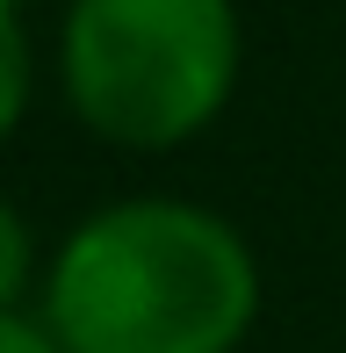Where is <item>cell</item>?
<instances>
[{
    "mask_svg": "<svg viewBox=\"0 0 346 353\" xmlns=\"http://www.w3.org/2000/svg\"><path fill=\"white\" fill-rule=\"evenodd\" d=\"M37 288V317L65 353H238L260 317L245 231L181 195H130L80 216Z\"/></svg>",
    "mask_w": 346,
    "mask_h": 353,
    "instance_id": "obj_1",
    "label": "cell"
},
{
    "mask_svg": "<svg viewBox=\"0 0 346 353\" xmlns=\"http://www.w3.org/2000/svg\"><path fill=\"white\" fill-rule=\"evenodd\" d=\"M238 0H65L58 22L65 108L123 152L202 137L238 94Z\"/></svg>",
    "mask_w": 346,
    "mask_h": 353,
    "instance_id": "obj_2",
    "label": "cell"
},
{
    "mask_svg": "<svg viewBox=\"0 0 346 353\" xmlns=\"http://www.w3.org/2000/svg\"><path fill=\"white\" fill-rule=\"evenodd\" d=\"M29 87H37V51H29V22L14 0H0V144L14 137L29 108Z\"/></svg>",
    "mask_w": 346,
    "mask_h": 353,
    "instance_id": "obj_3",
    "label": "cell"
},
{
    "mask_svg": "<svg viewBox=\"0 0 346 353\" xmlns=\"http://www.w3.org/2000/svg\"><path fill=\"white\" fill-rule=\"evenodd\" d=\"M37 231H29V216L14 210L8 195H0V310H22V296L37 288Z\"/></svg>",
    "mask_w": 346,
    "mask_h": 353,
    "instance_id": "obj_4",
    "label": "cell"
},
{
    "mask_svg": "<svg viewBox=\"0 0 346 353\" xmlns=\"http://www.w3.org/2000/svg\"><path fill=\"white\" fill-rule=\"evenodd\" d=\"M0 353H65L51 339V325L29 310H0Z\"/></svg>",
    "mask_w": 346,
    "mask_h": 353,
    "instance_id": "obj_5",
    "label": "cell"
}]
</instances>
